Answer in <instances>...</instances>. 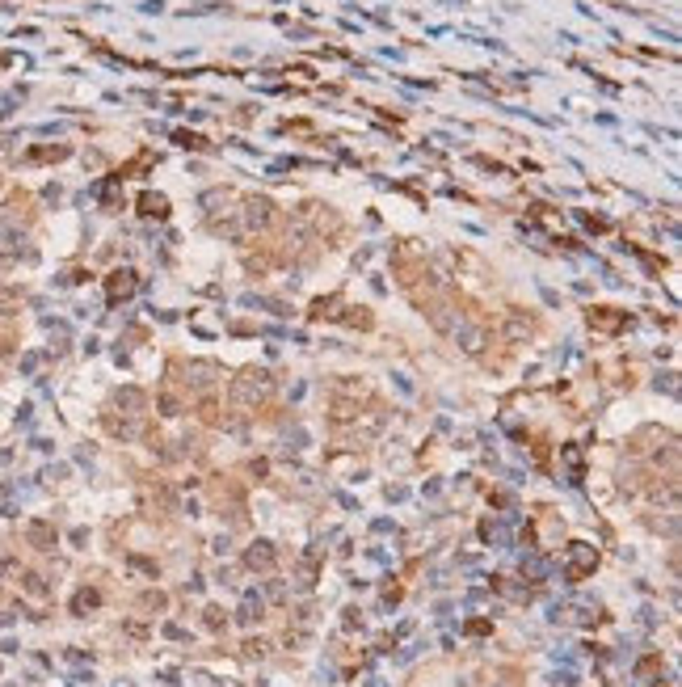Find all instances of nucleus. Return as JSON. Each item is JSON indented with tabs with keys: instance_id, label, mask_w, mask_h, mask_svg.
<instances>
[{
	"instance_id": "1",
	"label": "nucleus",
	"mask_w": 682,
	"mask_h": 687,
	"mask_svg": "<svg viewBox=\"0 0 682 687\" xmlns=\"http://www.w3.org/2000/svg\"><path fill=\"white\" fill-rule=\"evenodd\" d=\"M274 392V375L266 367H244L236 380H232V405L236 409H257L266 405Z\"/></svg>"
},
{
	"instance_id": "2",
	"label": "nucleus",
	"mask_w": 682,
	"mask_h": 687,
	"mask_svg": "<svg viewBox=\"0 0 682 687\" xmlns=\"http://www.w3.org/2000/svg\"><path fill=\"white\" fill-rule=\"evenodd\" d=\"M182 384L190 397H211V388H215V380H219V367L211 363V359H194V363L182 367Z\"/></svg>"
},
{
	"instance_id": "3",
	"label": "nucleus",
	"mask_w": 682,
	"mask_h": 687,
	"mask_svg": "<svg viewBox=\"0 0 682 687\" xmlns=\"http://www.w3.org/2000/svg\"><path fill=\"white\" fill-rule=\"evenodd\" d=\"M594 569H598V549L594 544H569V561H564V578L569 582H582V578H590Z\"/></svg>"
},
{
	"instance_id": "4",
	"label": "nucleus",
	"mask_w": 682,
	"mask_h": 687,
	"mask_svg": "<svg viewBox=\"0 0 682 687\" xmlns=\"http://www.w3.org/2000/svg\"><path fill=\"white\" fill-rule=\"evenodd\" d=\"M552 620H556V624L594 629V624H598V611H594L590 603H560V607H552Z\"/></svg>"
},
{
	"instance_id": "5",
	"label": "nucleus",
	"mask_w": 682,
	"mask_h": 687,
	"mask_svg": "<svg viewBox=\"0 0 682 687\" xmlns=\"http://www.w3.org/2000/svg\"><path fill=\"white\" fill-rule=\"evenodd\" d=\"M110 413H123L127 422H143V413H148V397L139 392V388H118L114 392V409Z\"/></svg>"
},
{
	"instance_id": "6",
	"label": "nucleus",
	"mask_w": 682,
	"mask_h": 687,
	"mask_svg": "<svg viewBox=\"0 0 682 687\" xmlns=\"http://www.w3.org/2000/svg\"><path fill=\"white\" fill-rule=\"evenodd\" d=\"M274 565H278V549H274L270 540H253V544L244 549V569H253V574H270Z\"/></svg>"
},
{
	"instance_id": "7",
	"label": "nucleus",
	"mask_w": 682,
	"mask_h": 687,
	"mask_svg": "<svg viewBox=\"0 0 682 687\" xmlns=\"http://www.w3.org/2000/svg\"><path fill=\"white\" fill-rule=\"evenodd\" d=\"M451 337L467 350V355H480V350L489 346V329H485V325H472V321H459V329H455Z\"/></svg>"
},
{
	"instance_id": "8",
	"label": "nucleus",
	"mask_w": 682,
	"mask_h": 687,
	"mask_svg": "<svg viewBox=\"0 0 682 687\" xmlns=\"http://www.w3.org/2000/svg\"><path fill=\"white\" fill-rule=\"evenodd\" d=\"M316 574H320V552L308 549L295 561V586H299V591H312V586H316Z\"/></svg>"
},
{
	"instance_id": "9",
	"label": "nucleus",
	"mask_w": 682,
	"mask_h": 687,
	"mask_svg": "<svg viewBox=\"0 0 682 687\" xmlns=\"http://www.w3.org/2000/svg\"><path fill=\"white\" fill-rule=\"evenodd\" d=\"M262 611H266L262 595H257V591H249V595L240 599V611H236V620H240V624L249 629V624H257V620H262Z\"/></svg>"
},
{
	"instance_id": "10",
	"label": "nucleus",
	"mask_w": 682,
	"mask_h": 687,
	"mask_svg": "<svg viewBox=\"0 0 682 687\" xmlns=\"http://www.w3.org/2000/svg\"><path fill=\"white\" fill-rule=\"evenodd\" d=\"M26 540L34 549H55V527L43 523V519H34V523H26Z\"/></svg>"
},
{
	"instance_id": "11",
	"label": "nucleus",
	"mask_w": 682,
	"mask_h": 687,
	"mask_svg": "<svg viewBox=\"0 0 682 687\" xmlns=\"http://www.w3.org/2000/svg\"><path fill=\"white\" fill-rule=\"evenodd\" d=\"M105 291H110V300H114V304H118V300H127V295L135 291V275H131V270L110 275V287H105Z\"/></svg>"
},
{
	"instance_id": "12",
	"label": "nucleus",
	"mask_w": 682,
	"mask_h": 687,
	"mask_svg": "<svg viewBox=\"0 0 682 687\" xmlns=\"http://www.w3.org/2000/svg\"><path fill=\"white\" fill-rule=\"evenodd\" d=\"M501 333H505V342H522V337H531V317H522V312H510Z\"/></svg>"
},
{
	"instance_id": "13",
	"label": "nucleus",
	"mask_w": 682,
	"mask_h": 687,
	"mask_svg": "<svg viewBox=\"0 0 682 687\" xmlns=\"http://www.w3.org/2000/svg\"><path fill=\"white\" fill-rule=\"evenodd\" d=\"M97 607H101V591H93V586H85V591L72 595V611H76V616H89V611H97Z\"/></svg>"
},
{
	"instance_id": "14",
	"label": "nucleus",
	"mask_w": 682,
	"mask_h": 687,
	"mask_svg": "<svg viewBox=\"0 0 682 687\" xmlns=\"http://www.w3.org/2000/svg\"><path fill=\"white\" fill-rule=\"evenodd\" d=\"M657 675H661V653H644L636 662V679L649 683V679H657Z\"/></svg>"
},
{
	"instance_id": "15",
	"label": "nucleus",
	"mask_w": 682,
	"mask_h": 687,
	"mask_svg": "<svg viewBox=\"0 0 682 687\" xmlns=\"http://www.w3.org/2000/svg\"><path fill=\"white\" fill-rule=\"evenodd\" d=\"M544 574H547V556H539V552H535V556H522V578L539 582Z\"/></svg>"
},
{
	"instance_id": "16",
	"label": "nucleus",
	"mask_w": 682,
	"mask_h": 687,
	"mask_svg": "<svg viewBox=\"0 0 682 687\" xmlns=\"http://www.w3.org/2000/svg\"><path fill=\"white\" fill-rule=\"evenodd\" d=\"M590 325H594V329H606V333H615V329L624 325V317H615L611 308H598V312H590Z\"/></svg>"
},
{
	"instance_id": "17",
	"label": "nucleus",
	"mask_w": 682,
	"mask_h": 687,
	"mask_svg": "<svg viewBox=\"0 0 682 687\" xmlns=\"http://www.w3.org/2000/svg\"><path fill=\"white\" fill-rule=\"evenodd\" d=\"M21 591L30 599H46V582L38 578V574H21Z\"/></svg>"
},
{
	"instance_id": "18",
	"label": "nucleus",
	"mask_w": 682,
	"mask_h": 687,
	"mask_svg": "<svg viewBox=\"0 0 682 687\" xmlns=\"http://www.w3.org/2000/svg\"><path fill=\"white\" fill-rule=\"evenodd\" d=\"M156 405H160V413H165V417H177V413H182V401H177L173 392H160V401H156Z\"/></svg>"
},
{
	"instance_id": "19",
	"label": "nucleus",
	"mask_w": 682,
	"mask_h": 687,
	"mask_svg": "<svg viewBox=\"0 0 682 687\" xmlns=\"http://www.w3.org/2000/svg\"><path fill=\"white\" fill-rule=\"evenodd\" d=\"M13 308H17V291H4V287H0V317H9Z\"/></svg>"
},
{
	"instance_id": "20",
	"label": "nucleus",
	"mask_w": 682,
	"mask_h": 687,
	"mask_svg": "<svg viewBox=\"0 0 682 687\" xmlns=\"http://www.w3.org/2000/svg\"><path fill=\"white\" fill-rule=\"evenodd\" d=\"M143 607H148V611H165V595H160V591H148V595H143Z\"/></svg>"
},
{
	"instance_id": "21",
	"label": "nucleus",
	"mask_w": 682,
	"mask_h": 687,
	"mask_svg": "<svg viewBox=\"0 0 682 687\" xmlns=\"http://www.w3.org/2000/svg\"><path fill=\"white\" fill-rule=\"evenodd\" d=\"M202 616H207V629H224V611L219 607H207Z\"/></svg>"
},
{
	"instance_id": "22",
	"label": "nucleus",
	"mask_w": 682,
	"mask_h": 687,
	"mask_svg": "<svg viewBox=\"0 0 682 687\" xmlns=\"http://www.w3.org/2000/svg\"><path fill=\"white\" fill-rule=\"evenodd\" d=\"M467 633H472V637H485V633H493V624H489V620H467Z\"/></svg>"
},
{
	"instance_id": "23",
	"label": "nucleus",
	"mask_w": 682,
	"mask_h": 687,
	"mask_svg": "<svg viewBox=\"0 0 682 687\" xmlns=\"http://www.w3.org/2000/svg\"><path fill=\"white\" fill-rule=\"evenodd\" d=\"M341 624H346V629H363V616H358V607H350V611H346V620H341Z\"/></svg>"
},
{
	"instance_id": "24",
	"label": "nucleus",
	"mask_w": 682,
	"mask_h": 687,
	"mask_svg": "<svg viewBox=\"0 0 682 687\" xmlns=\"http://www.w3.org/2000/svg\"><path fill=\"white\" fill-rule=\"evenodd\" d=\"M266 595H270L274 603H282V599H286V586H282V582H270V586H266Z\"/></svg>"
}]
</instances>
